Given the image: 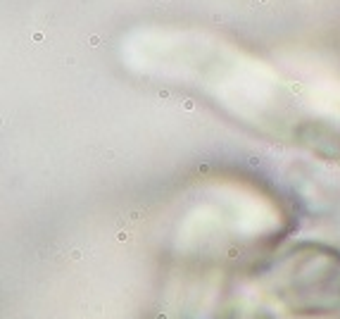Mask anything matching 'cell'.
I'll return each instance as SVG.
<instances>
[{
  "label": "cell",
  "instance_id": "6da1fadb",
  "mask_svg": "<svg viewBox=\"0 0 340 319\" xmlns=\"http://www.w3.org/2000/svg\"><path fill=\"white\" fill-rule=\"evenodd\" d=\"M264 295L295 317L340 312V257L302 253L283 260L264 276Z\"/></svg>",
  "mask_w": 340,
  "mask_h": 319
},
{
  "label": "cell",
  "instance_id": "7a4b0ae2",
  "mask_svg": "<svg viewBox=\"0 0 340 319\" xmlns=\"http://www.w3.org/2000/svg\"><path fill=\"white\" fill-rule=\"evenodd\" d=\"M221 319H274L266 310H252V307H233Z\"/></svg>",
  "mask_w": 340,
  "mask_h": 319
}]
</instances>
